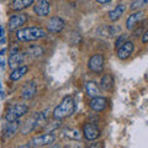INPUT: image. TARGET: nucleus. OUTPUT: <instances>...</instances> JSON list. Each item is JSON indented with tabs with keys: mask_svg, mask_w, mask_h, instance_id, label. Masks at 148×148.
Wrapping results in <instances>:
<instances>
[{
	"mask_svg": "<svg viewBox=\"0 0 148 148\" xmlns=\"http://www.w3.org/2000/svg\"><path fill=\"white\" fill-rule=\"evenodd\" d=\"M47 36V31L41 29V27H25V29L17 30L16 38L20 42H31V41H37L40 38H45Z\"/></svg>",
	"mask_w": 148,
	"mask_h": 148,
	"instance_id": "f257e3e1",
	"label": "nucleus"
},
{
	"mask_svg": "<svg viewBox=\"0 0 148 148\" xmlns=\"http://www.w3.org/2000/svg\"><path fill=\"white\" fill-rule=\"evenodd\" d=\"M75 111V103L72 96H66L53 110V117L57 120H62L72 116Z\"/></svg>",
	"mask_w": 148,
	"mask_h": 148,
	"instance_id": "f03ea898",
	"label": "nucleus"
},
{
	"mask_svg": "<svg viewBox=\"0 0 148 148\" xmlns=\"http://www.w3.org/2000/svg\"><path fill=\"white\" fill-rule=\"evenodd\" d=\"M29 111V106L25 104H14L10 108L8 109L5 119L8 122H14V121H18V119Z\"/></svg>",
	"mask_w": 148,
	"mask_h": 148,
	"instance_id": "7ed1b4c3",
	"label": "nucleus"
},
{
	"mask_svg": "<svg viewBox=\"0 0 148 148\" xmlns=\"http://www.w3.org/2000/svg\"><path fill=\"white\" fill-rule=\"evenodd\" d=\"M104 64H105L104 56L100 53H95L91 56L89 62H88V68L94 73H101L104 69Z\"/></svg>",
	"mask_w": 148,
	"mask_h": 148,
	"instance_id": "20e7f679",
	"label": "nucleus"
},
{
	"mask_svg": "<svg viewBox=\"0 0 148 148\" xmlns=\"http://www.w3.org/2000/svg\"><path fill=\"white\" fill-rule=\"evenodd\" d=\"M54 141H56L54 135H52V133H43V135H40L32 138L30 145L34 147H43V146L53 145Z\"/></svg>",
	"mask_w": 148,
	"mask_h": 148,
	"instance_id": "39448f33",
	"label": "nucleus"
},
{
	"mask_svg": "<svg viewBox=\"0 0 148 148\" xmlns=\"http://www.w3.org/2000/svg\"><path fill=\"white\" fill-rule=\"evenodd\" d=\"M83 136L85 137V140L88 141H95L98 140L99 136H100V128L96 126L95 123H90L88 122L84 125L83 127Z\"/></svg>",
	"mask_w": 148,
	"mask_h": 148,
	"instance_id": "423d86ee",
	"label": "nucleus"
},
{
	"mask_svg": "<svg viewBox=\"0 0 148 148\" xmlns=\"http://www.w3.org/2000/svg\"><path fill=\"white\" fill-rule=\"evenodd\" d=\"M27 18H29L27 14H24V12H18L16 15H12L10 18H9V30L14 31V30L20 29L22 25L26 24Z\"/></svg>",
	"mask_w": 148,
	"mask_h": 148,
	"instance_id": "0eeeda50",
	"label": "nucleus"
},
{
	"mask_svg": "<svg viewBox=\"0 0 148 148\" xmlns=\"http://www.w3.org/2000/svg\"><path fill=\"white\" fill-rule=\"evenodd\" d=\"M64 26H66V22L62 17L59 16H53L49 18L48 24H47V30L51 32V34H58V32H61Z\"/></svg>",
	"mask_w": 148,
	"mask_h": 148,
	"instance_id": "6e6552de",
	"label": "nucleus"
},
{
	"mask_svg": "<svg viewBox=\"0 0 148 148\" xmlns=\"http://www.w3.org/2000/svg\"><path fill=\"white\" fill-rule=\"evenodd\" d=\"M133 49H135V45H133V42H131V41H126L121 47L117 48L116 54H117V57L123 61V59H127L133 53Z\"/></svg>",
	"mask_w": 148,
	"mask_h": 148,
	"instance_id": "1a4fd4ad",
	"label": "nucleus"
},
{
	"mask_svg": "<svg viewBox=\"0 0 148 148\" xmlns=\"http://www.w3.org/2000/svg\"><path fill=\"white\" fill-rule=\"evenodd\" d=\"M36 91H37L36 83L35 82H27L21 90V98L25 99V100H30L36 95Z\"/></svg>",
	"mask_w": 148,
	"mask_h": 148,
	"instance_id": "9d476101",
	"label": "nucleus"
},
{
	"mask_svg": "<svg viewBox=\"0 0 148 148\" xmlns=\"http://www.w3.org/2000/svg\"><path fill=\"white\" fill-rule=\"evenodd\" d=\"M34 11L36 15H38V16H42V17L48 16L49 11H51V4L48 1H46V0H40L34 6Z\"/></svg>",
	"mask_w": 148,
	"mask_h": 148,
	"instance_id": "9b49d317",
	"label": "nucleus"
},
{
	"mask_svg": "<svg viewBox=\"0 0 148 148\" xmlns=\"http://www.w3.org/2000/svg\"><path fill=\"white\" fill-rule=\"evenodd\" d=\"M89 106L96 112H101V111H104L108 108V99L104 98V96H98V98L90 99Z\"/></svg>",
	"mask_w": 148,
	"mask_h": 148,
	"instance_id": "f8f14e48",
	"label": "nucleus"
},
{
	"mask_svg": "<svg viewBox=\"0 0 148 148\" xmlns=\"http://www.w3.org/2000/svg\"><path fill=\"white\" fill-rule=\"evenodd\" d=\"M24 59H25V56H24V53H21V52L10 54V57H9V61H8L9 67H10L12 71H14V69H16V68L22 66V62H24Z\"/></svg>",
	"mask_w": 148,
	"mask_h": 148,
	"instance_id": "ddd939ff",
	"label": "nucleus"
},
{
	"mask_svg": "<svg viewBox=\"0 0 148 148\" xmlns=\"http://www.w3.org/2000/svg\"><path fill=\"white\" fill-rule=\"evenodd\" d=\"M143 17H145V12H143V11H136V12L131 14V15L128 16V18L126 20V27H127V30H132L133 27H135Z\"/></svg>",
	"mask_w": 148,
	"mask_h": 148,
	"instance_id": "4468645a",
	"label": "nucleus"
},
{
	"mask_svg": "<svg viewBox=\"0 0 148 148\" xmlns=\"http://www.w3.org/2000/svg\"><path fill=\"white\" fill-rule=\"evenodd\" d=\"M85 91H86V95L89 96L90 99H94V98H98V96H101V91L99 89L98 84L95 82H88L85 84Z\"/></svg>",
	"mask_w": 148,
	"mask_h": 148,
	"instance_id": "2eb2a0df",
	"label": "nucleus"
},
{
	"mask_svg": "<svg viewBox=\"0 0 148 148\" xmlns=\"http://www.w3.org/2000/svg\"><path fill=\"white\" fill-rule=\"evenodd\" d=\"M62 135L66 137V138H69V140H74V141H80L82 140V136L83 133L79 131L78 128H73V127H67L64 128L62 131Z\"/></svg>",
	"mask_w": 148,
	"mask_h": 148,
	"instance_id": "dca6fc26",
	"label": "nucleus"
},
{
	"mask_svg": "<svg viewBox=\"0 0 148 148\" xmlns=\"http://www.w3.org/2000/svg\"><path fill=\"white\" fill-rule=\"evenodd\" d=\"M119 31H120V27H114V26H108V25L101 26L100 29L98 30V32L100 34V36H104V37H112V36H116Z\"/></svg>",
	"mask_w": 148,
	"mask_h": 148,
	"instance_id": "f3484780",
	"label": "nucleus"
},
{
	"mask_svg": "<svg viewBox=\"0 0 148 148\" xmlns=\"http://www.w3.org/2000/svg\"><path fill=\"white\" fill-rule=\"evenodd\" d=\"M18 128H20V122H18V121L8 122V125L5 126V128H4V133H5V137H6V138L12 137V136L18 131Z\"/></svg>",
	"mask_w": 148,
	"mask_h": 148,
	"instance_id": "a211bd4d",
	"label": "nucleus"
},
{
	"mask_svg": "<svg viewBox=\"0 0 148 148\" xmlns=\"http://www.w3.org/2000/svg\"><path fill=\"white\" fill-rule=\"evenodd\" d=\"M29 72V67L25 66V64H22L21 67H18L16 69H14V71L10 73V80H18L20 78H22L25 75V74Z\"/></svg>",
	"mask_w": 148,
	"mask_h": 148,
	"instance_id": "6ab92c4d",
	"label": "nucleus"
},
{
	"mask_svg": "<svg viewBox=\"0 0 148 148\" xmlns=\"http://www.w3.org/2000/svg\"><path fill=\"white\" fill-rule=\"evenodd\" d=\"M34 3V0H14V1H11V9L15 11H20L22 9L29 8Z\"/></svg>",
	"mask_w": 148,
	"mask_h": 148,
	"instance_id": "aec40b11",
	"label": "nucleus"
},
{
	"mask_svg": "<svg viewBox=\"0 0 148 148\" xmlns=\"http://www.w3.org/2000/svg\"><path fill=\"white\" fill-rule=\"evenodd\" d=\"M100 86L103 88L104 90H111L114 88V77L111 75V74H105L103 75L100 80Z\"/></svg>",
	"mask_w": 148,
	"mask_h": 148,
	"instance_id": "412c9836",
	"label": "nucleus"
},
{
	"mask_svg": "<svg viewBox=\"0 0 148 148\" xmlns=\"http://www.w3.org/2000/svg\"><path fill=\"white\" fill-rule=\"evenodd\" d=\"M125 9H126V6H125V4H119V5L114 9V10L109 11V17L111 21H116L119 20L120 17H121V15L123 14Z\"/></svg>",
	"mask_w": 148,
	"mask_h": 148,
	"instance_id": "4be33fe9",
	"label": "nucleus"
},
{
	"mask_svg": "<svg viewBox=\"0 0 148 148\" xmlns=\"http://www.w3.org/2000/svg\"><path fill=\"white\" fill-rule=\"evenodd\" d=\"M43 53H45V51L41 46H31V47L26 49V54L32 58H40L43 56Z\"/></svg>",
	"mask_w": 148,
	"mask_h": 148,
	"instance_id": "5701e85b",
	"label": "nucleus"
},
{
	"mask_svg": "<svg viewBox=\"0 0 148 148\" xmlns=\"http://www.w3.org/2000/svg\"><path fill=\"white\" fill-rule=\"evenodd\" d=\"M59 126H61V120L54 119L53 121H51V122H48L47 125H46V131H49V133H51V131H53V130L58 128Z\"/></svg>",
	"mask_w": 148,
	"mask_h": 148,
	"instance_id": "b1692460",
	"label": "nucleus"
},
{
	"mask_svg": "<svg viewBox=\"0 0 148 148\" xmlns=\"http://www.w3.org/2000/svg\"><path fill=\"white\" fill-rule=\"evenodd\" d=\"M148 4V0H136V1H132L131 5H130V9L131 10H137V9H141L142 6H145Z\"/></svg>",
	"mask_w": 148,
	"mask_h": 148,
	"instance_id": "393cba45",
	"label": "nucleus"
},
{
	"mask_svg": "<svg viewBox=\"0 0 148 148\" xmlns=\"http://www.w3.org/2000/svg\"><path fill=\"white\" fill-rule=\"evenodd\" d=\"M126 41H127V40H126V36H125V35H121V36H120L119 38L116 40V48H120L125 42H126Z\"/></svg>",
	"mask_w": 148,
	"mask_h": 148,
	"instance_id": "a878e982",
	"label": "nucleus"
},
{
	"mask_svg": "<svg viewBox=\"0 0 148 148\" xmlns=\"http://www.w3.org/2000/svg\"><path fill=\"white\" fill-rule=\"evenodd\" d=\"M86 148H103V143L101 142H92Z\"/></svg>",
	"mask_w": 148,
	"mask_h": 148,
	"instance_id": "bb28decb",
	"label": "nucleus"
},
{
	"mask_svg": "<svg viewBox=\"0 0 148 148\" xmlns=\"http://www.w3.org/2000/svg\"><path fill=\"white\" fill-rule=\"evenodd\" d=\"M142 42L143 43H147L148 42V30L145 31V34L142 35Z\"/></svg>",
	"mask_w": 148,
	"mask_h": 148,
	"instance_id": "cd10ccee",
	"label": "nucleus"
},
{
	"mask_svg": "<svg viewBox=\"0 0 148 148\" xmlns=\"http://www.w3.org/2000/svg\"><path fill=\"white\" fill-rule=\"evenodd\" d=\"M5 37V30H4V27L0 25V38H4Z\"/></svg>",
	"mask_w": 148,
	"mask_h": 148,
	"instance_id": "c85d7f7f",
	"label": "nucleus"
},
{
	"mask_svg": "<svg viewBox=\"0 0 148 148\" xmlns=\"http://www.w3.org/2000/svg\"><path fill=\"white\" fill-rule=\"evenodd\" d=\"M17 148H31V145H30V142H29V143H26V145H22V146L17 147Z\"/></svg>",
	"mask_w": 148,
	"mask_h": 148,
	"instance_id": "c756f323",
	"label": "nucleus"
},
{
	"mask_svg": "<svg viewBox=\"0 0 148 148\" xmlns=\"http://www.w3.org/2000/svg\"><path fill=\"white\" fill-rule=\"evenodd\" d=\"M99 4H110V0H98Z\"/></svg>",
	"mask_w": 148,
	"mask_h": 148,
	"instance_id": "7c9ffc66",
	"label": "nucleus"
},
{
	"mask_svg": "<svg viewBox=\"0 0 148 148\" xmlns=\"http://www.w3.org/2000/svg\"><path fill=\"white\" fill-rule=\"evenodd\" d=\"M0 94H1V96H4V94H3V84H1V82H0Z\"/></svg>",
	"mask_w": 148,
	"mask_h": 148,
	"instance_id": "2f4dec72",
	"label": "nucleus"
},
{
	"mask_svg": "<svg viewBox=\"0 0 148 148\" xmlns=\"http://www.w3.org/2000/svg\"><path fill=\"white\" fill-rule=\"evenodd\" d=\"M5 51H6V49H5V48H3V49H1V51H0V56H3V54H4V53H5Z\"/></svg>",
	"mask_w": 148,
	"mask_h": 148,
	"instance_id": "473e14b6",
	"label": "nucleus"
},
{
	"mask_svg": "<svg viewBox=\"0 0 148 148\" xmlns=\"http://www.w3.org/2000/svg\"><path fill=\"white\" fill-rule=\"evenodd\" d=\"M5 41H6V40H5V37H4V38H1V41H0V42H1V43H5Z\"/></svg>",
	"mask_w": 148,
	"mask_h": 148,
	"instance_id": "72a5a7b5",
	"label": "nucleus"
},
{
	"mask_svg": "<svg viewBox=\"0 0 148 148\" xmlns=\"http://www.w3.org/2000/svg\"><path fill=\"white\" fill-rule=\"evenodd\" d=\"M52 148H59V146H54V147H52Z\"/></svg>",
	"mask_w": 148,
	"mask_h": 148,
	"instance_id": "f704fd0d",
	"label": "nucleus"
}]
</instances>
